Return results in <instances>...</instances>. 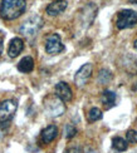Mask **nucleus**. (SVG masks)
Returning <instances> with one entry per match:
<instances>
[{"label": "nucleus", "mask_w": 137, "mask_h": 153, "mask_svg": "<svg viewBox=\"0 0 137 153\" xmlns=\"http://www.w3.org/2000/svg\"><path fill=\"white\" fill-rule=\"evenodd\" d=\"M44 105H45V109H47L50 117H59L64 113V111H66V107H64L63 102L58 97L47 98L44 102Z\"/></svg>", "instance_id": "nucleus-6"}, {"label": "nucleus", "mask_w": 137, "mask_h": 153, "mask_svg": "<svg viewBox=\"0 0 137 153\" xmlns=\"http://www.w3.org/2000/svg\"><path fill=\"white\" fill-rule=\"evenodd\" d=\"M101 102L106 109H111L112 107L116 105V93L106 89L101 95Z\"/></svg>", "instance_id": "nucleus-12"}, {"label": "nucleus", "mask_w": 137, "mask_h": 153, "mask_svg": "<svg viewBox=\"0 0 137 153\" xmlns=\"http://www.w3.org/2000/svg\"><path fill=\"white\" fill-rule=\"evenodd\" d=\"M64 50V45L59 34H49L45 39V52L49 55H57Z\"/></svg>", "instance_id": "nucleus-5"}, {"label": "nucleus", "mask_w": 137, "mask_h": 153, "mask_svg": "<svg viewBox=\"0 0 137 153\" xmlns=\"http://www.w3.org/2000/svg\"><path fill=\"white\" fill-rule=\"evenodd\" d=\"M126 141L130 143H137V131L128 129L126 133Z\"/></svg>", "instance_id": "nucleus-18"}, {"label": "nucleus", "mask_w": 137, "mask_h": 153, "mask_svg": "<svg viewBox=\"0 0 137 153\" xmlns=\"http://www.w3.org/2000/svg\"><path fill=\"white\" fill-rule=\"evenodd\" d=\"M42 27H43V19L39 15H33V16L28 18L27 20L20 25L19 31H20L22 35L30 39V38H34L39 33V30L42 29Z\"/></svg>", "instance_id": "nucleus-2"}, {"label": "nucleus", "mask_w": 137, "mask_h": 153, "mask_svg": "<svg viewBox=\"0 0 137 153\" xmlns=\"http://www.w3.org/2000/svg\"><path fill=\"white\" fill-rule=\"evenodd\" d=\"M24 49V42L20 38H13L9 43V48H8V54L10 58H16V56L23 52Z\"/></svg>", "instance_id": "nucleus-10"}, {"label": "nucleus", "mask_w": 137, "mask_h": 153, "mask_svg": "<svg viewBox=\"0 0 137 153\" xmlns=\"http://www.w3.org/2000/svg\"><path fill=\"white\" fill-rule=\"evenodd\" d=\"M111 79H112V74H111V72L106 71V69H102V71L100 72V74H98L100 83H102V84H106V83H108Z\"/></svg>", "instance_id": "nucleus-16"}, {"label": "nucleus", "mask_w": 137, "mask_h": 153, "mask_svg": "<svg viewBox=\"0 0 137 153\" xmlns=\"http://www.w3.org/2000/svg\"><path fill=\"white\" fill-rule=\"evenodd\" d=\"M135 89H137V83H136V85H135Z\"/></svg>", "instance_id": "nucleus-22"}, {"label": "nucleus", "mask_w": 137, "mask_h": 153, "mask_svg": "<svg viewBox=\"0 0 137 153\" xmlns=\"http://www.w3.org/2000/svg\"><path fill=\"white\" fill-rule=\"evenodd\" d=\"M67 6H68V3L66 0H55V1H52L47 6L45 11H47V14L49 16H58L67 9Z\"/></svg>", "instance_id": "nucleus-9"}, {"label": "nucleus", "mask_w": 137, "mask_h": 153, "mask_svg": "<svg viewBox=\"0 0 137 153\" xmlns=\"http://www.w3.org/2000/svg\"><path fill=\"white\" fill-rule=\"evenodd\" d=\"M137 23V13L135 10L131 9H125L121 10L118 14H117V20H116V25L118 29H128L135 27Z\"/></svg>", "instance_id": "nucleus-3"}, {"label": "nucleus", "mask_w": 137, "mask_h": 153, "mask_svg": "<svg viewBox=\"0 0 137 153\" xmlns=\"http://www.w3.org/2000/svg\"><path fill=\"white\" fill-rule=\"evenodd\" d=\"M54 94H55V97H58L62 102H69L72 99V97H73L72 89L66 82L57 83L55 88H54Z\"/></svg>", "instance_id": "nucleus-8"}, {"label": "nucleus", "mask_w": 137, "mask_h": 153, "mask_svg": "<svg viewBox=\"0 0 137 153\" xmlns=\"http://www.w3.org/2000/svg\"><path fill=\"white\" fill-rule=\"evenodd\" d=\"M133 47H135V49H137V40L135 42V44H133Z\"/></svg>", "instance_id": "nucleus-21"}, {"label": "nucleus", "mask_w": 137, "mask_h": 153, "mask_svg": "<svg viewBox=\"0 0 137 153\" xmlns=\"http://www.w3.org/2000/svg\"><path fill=\"white\" fill-rule=\"evenodd\" d=\"M66 153H82V149H81V147H78V146H73V147L67 148Z\"/></svg>", "instance_id": "nucleus-19"}, {"label": "nucleus", "mask_w": 137, "mask_h": 153, "mask_svg": "<svg viewBox=\"0 0 137 153\" xmlns=\"http://www.w3.org/2000/svg\"><path fill=\"white\" fill-rule=\"evenodd\" d=\"M92 72H93V65L91 63H86L83 64L79 69L77 71L76 75H74V83L77 87H84L87 84V82L89 80L91 75H92Z\"/></svg>", "instance_id": "nucleus-7"}, {"label": "nucleus", "mask_w": 137, "mask_h": 153, "mask_svg": "<svg viewBox=\"0 0 137 153\" xmlns=\"http://www.w3.org/2000/svg\"><path fill=\"white\" fill-rule=\"evenodd\" d=\"M18 103L14 99H6L0 103V123H8L14 117Z\"/></svg>", "instance_id": "nucleus-4"}, {"label": "nucleus", "mask_w": 137, "mask_h": 153, "mask_svg": "<svg viewBox=\"0 0 137 153\" xmlns=\"http://www.w3.org/2000/svg\"><path fill=\"white\" fill-rule=\"evenodd\" d=\"M57 136H58V128H57L54 124H50L48 127H45V128L42 131L40 138H42L43 143L48 144L50 142H53L54 139L57 138Z\"/></svg>", "instance_id": "nucleus-11"}, {"label": "nucleus", "mask_w": 137, "mask_h": 153, "mask_svg": "<svg viewBox=\"0 0 137 153\" xmlns=\"http://www.w3.org/2000/svg\"><path fill=\"white\" fill-rule=\"evenodd\" d=\"M87 118H88V122L93 123V122H97V120H100L102 118V112L100 108H91L88 114H87Z\"/></svg>", "instance_id": "nucleus-15"}, {"label": "nucleus", "mask_w": 137, "mask_h": 153, "mask_svg": "<svg viewBox=\"0 0 137 153\" xmlns=\"http://www.w3.org/2000/svg\"><path fill=\"white\" fill-rule=\"evenodd\" d=\"M34 69V59L31 56H24V58L18 63V71L22 73H30Z\"/></svg>", "instance_id": "nucleus-13"}, {"label": "nucleus", "mask_w": 137, "mask_h": 153, "mask_svg": "<svg viewBox=\"0 0 137 153\" xmlns=\"http://www.w3.org/2000/svg\"><path fill=\"white\" fill-rule=\"evenodd\" d=\"M3 48H4V44H3V38H0V55L3 53Z\"/></svg>", "instance_id": "nucleus-20"}, {"label": "nucleus", "mask_w": 137, "mask_h": 153, "mask_svg": "<svg viewBox=\"0 0 137 153\" xmlns=\"http://www.w3.org/2000/svg\"><path fill=\"white\" fill-rule=\"evenodd\" d=\"M25 9H27L25 0H1L0 16L4 20H14L24 14Z\"/></svg>", "instance_id": "nucleus-1"}, {"label": "nucleus", "mask_w": 137, "mask_h": 153, "mask_svg": "<svg viewBox=\"0 0 137 153\" xmlns=\"http://www.w3.org/2000/svg\"><path fill=\"white\" fill-rule=\"evenodd\" d=\"M112 147H113L116 151H118V152H123V151L127 149L128 144H127L126 139H123L122 137H115V138L112 139Z\"/></svg>", "instance_id": "nucleus-14"}, {"label": "nucleus", "mask_w": 137, "mask_h": 153, "mask_svg": "<svg viewBox=\"0 0 137 153\" xmlns=\"http://www.w3.org/2000/svg\"><path fill=\"white\" fill-rule=\"evenodd\" d=\"M76 134H77V129H76L74 126H72V124L66 126V129H64V136H66L67 139L73 138Z\"/></svg>", "instance_id": "nucleus-17"}]
</instances>
